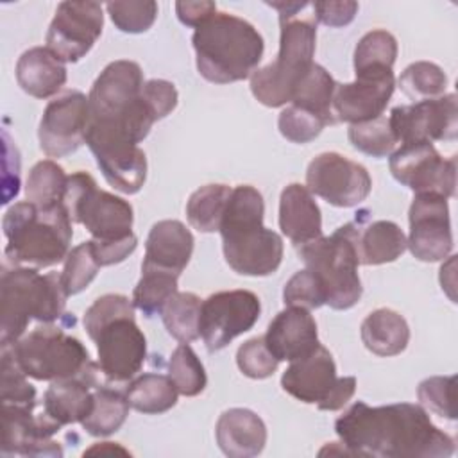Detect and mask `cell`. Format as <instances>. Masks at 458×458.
<instances>
[{
  "label": "cell",
  "mask_w": 458,
  "mask_h": 458,
  "mask_svg": "<svg viewBox=\"0 0 458 458\" xmlns=\"http://www.w3.org/2000/svg\"><path fill=\"white\" fill-rule=\"evenodd\" d=\"M175 13L181 23L197 29L216 13V4L209 0L175 2Z\"/></svg>",
  "instance_id": "obj_49"
},
{
  "label": "cell",
  "mask_w": 458,
  "mask_h": 458,
  "mask_svg": "<svg viewBox=\"0 0 458 458\" xmlns=\"http://www.w3.org/2000/svg\"><path fill=\"white\" fill-rule=\"evenodd\" d=\"M98 268H102L97 261V256L93 252L91 242H82L77 247H73L66 259H64V267L61 272V281L63 286L70 295H77L82 290H86L89 286V283L97 277Z\"/></svg>",
  "instance_id": "obj_42"
},
{
  "label": "cell",
  "mask_w": 458,
  "mask_h": 458,
  "mask_svg": "<svg viewBox=\"0 0 458 458\" xmlns=\"http://www.w3.org/2000/svg\"><path fill=\"white\" fill-rule=\"evenodd\" d=\"M265 344L277 361H295L318 345L317 322L310 310L288 306L268 324Z\"/></svg>",
  "instance_id": "obj_22"
},
{
  "label": "cell",
  "mask_w": 458,
  "mask_h": 458,
  "mask_svg": "<svg viewBox=\"0 0 458 458\" xmlns=\"http://www.w3.org/2000/svg\"><path fill=\"white\" fill-rule=\"evenodd\" d=\"M179 276L157 268H141V277L132 292V304L145 317L163 313V308L177 293Z\"/></svg>",
  "instance_id": "obj_35"
},
{
  "label": "cell",
  "mask_w": 458,
  "mask_h": 458,
  "mask_svg": "<svg viewBox=\"0 0 458 458\" xmlns=\"http://www.w3.org/2000/svg\"><path fill=\"white\" fill-rule=\"evenodd\" d=\"M356 249L360 265H383L392 263L406 250V234L390 220H376L363 227L367 211L360 213Z\"/></svg>",
  "instance_id": "obj_28"
},
{
  "label": "cell",
  "mask_w": 458,
  "mask_h": 458,
  "mask_svg": "<svg viewBox=\"0 0 458 458\" xmlns=\"http://www.w3.org/2000/svg\"><path fill=\"white\" fill-rule=\"evenodd\" d=\"M406 249L426 263L442 261L453 250V231L447 199L437 193H415L410 211Z\"/></svg>",
  "instance_id": "obj_19"
},
{
  "label": "cell",
  "mask_w": 458,
  "mask_h": 458,
  "mask_svg": "<svg viewBox=\"0 0 458 458\" xmlns=\"http://www.w3.org/2000/svg\"><path fill=\"white\" fill-rule=\"evenodd\" d=\"M311 9H313L315 20H318L320 23L327 27H345L354 20L358 13V4L351 0H344V2L318 0L311 4Z\"/></svg>",
  "instance_id": "obj_48"
},
{
  "label": "cell",
  "mask_w": 458,
  "mask_h": 458,
  "mask_svg": "<svg viewBox=\"0 0 458 458\" xmlns=\"http://www.w3.org/2000/svg\"><path fill=\"white\" fill-rule=\"evenodd\" d=\"M0 399L2 404L36 408V388L27 381V374L16 363L9 347L0 345Z\"/></svg>",
  "instance_id": "obj_41"
},
{
  "label": "cell",
  "mask_w": 458,
  "mask_h": 458,
  "mask_svg": "<svg viewBox=\"0 0 458 458\" xmlns=\"http://www.w3.org/2000/svg\"><path fill=\"white\" fill-rule=\"evenodd\" d=\"M231 191L227 184H206L195 190L186 202L190 225L200 233L218 231Z\"/></svg>",
  "instance_id": "obj_33"
},
{
  "label": "cell",
  "mask_w": 458,
  "mask_h": 458,
  "mask_svg": "<svg viewBox=\"0 0 458 458\" xmlns=\"http://www.w3.org/2000/svg\"><path fill=\"white\" fill-rule=\"evenodd\" d=\"M361 342L376 356H397L410 342L408 322L390 308L374 310L361 322Z\"/></svg>",
  "instance_id": "obj_29"
},
{
  "label": "cell",
  "mask_w": 458,
  "mask_h": 458,
  "mask_svg": "<svg viewBox=\"0 0 458 458\" xmlns=\"http://www.w3.org/2000/svg\"><path fill=\"white\" fill-rule=\"evenodd\" d=\"M263 215L265 202L254 186L233 188L218 231L224 258L236 274L265 277L283 261V240L263 225Z\"/></svg>",
  "instance_id": "obj_3"
},
{
  "label": "cell",
  "mask_w": 458,
  "mask_h": 458,
  "mask_svg": "<svg viewBox=\"0 0 458 458\" xmlns=\"http://www.w3.org/2000/svg\"><path fill=\"white\" fill-rule=\"evenodd\" d=\"M215 437L225 456L250 458L263 451L267 444V426L252 410L229 408L218 417Z\"/></svg>",
  "instance_id": "obj_24"
},
{
  "label": "cell",
  "mask_w": 458,
  "mask_h": 458,
  "mask_svg": "<svg viewBox=\"0 0 458 458\" xmlns=\"http://www.w3.org/2000/svg\"><path fill=\"white\" fill-rule=\"evenodd\" d=\"M397 84L408 98L419 102L445 95L447 75L435 63L417 61L404 68Z\"/></svg>",
  "instance_id": "obj_37"
},
{
  "label": "cell",
  "mask_w": 458,
  "mask_h": 458,
  "mask_svg": "<svg viewBox=\"0 0 458 458\" xmlns=\"http://www.w3.org/2000/svg\"><path fill=\"white\" fill-rule=\"evenodd\" d=\"M397 57V41L395 38L383 30L376 29L361 36L354 48V73L365 70H392Z\"/></svg>",
  "instance_id": "obj_39"
},
{
  "label": "cell",
  "mask_w": 458,
  "mask_h": 458,
  "mask_svg": "<svg viewBox=\"0 0 458 458\" xmlns=\"http://www.w3.org/2000/svg\"><path fill=\"white\" fill-rule=\"evenodd\" d=\"M388 166L397 182L415 193H437L454 197L456 157H442L433 143L399 145L388 156Z\"/></svg>",
  "instance_id": "obj_14"
},
{
  "label": "cell",
  "mask_w": 458,
  "mask_h": 458,
  "mask_svg": "<svg viewBox=\"0 0 458 458\" xmlns=\"http://www.w3.org/2000/svg\"><path fill=\"white\" fill-rule=\"evenodd\" d=\"M394 89V70L356 72L354 82H336L333 95V113L336 122H347L352 125L381 116Z\"/></svg>",
  "instance_id": "obj_21"
},
{
  "label": "cell",
  "mask_w": 458,
  "mask_h": 458,
  "mask_svg": "<svg viewBox=\"0 0 458 458\" xmlns=\"http://www.w3.org/2000/svg\"><path fill=\"white\" fill-rule=\"evenodd\" d=\"M306 188L331 206L354 208L369 197L372 179L363 165L338 152H322L308 165Z\"/></svg>",
  "instance_id": "obj_16"
},
{
  "label": "cell",
  "mask_w": 458,
  "mask_h": 458,
  "mask_svg": "<svg viewBox=\"0 0 458 458\" xmlns=\"http://www.w3.org/2000/svg\"><path fill=\"white\" fill-rule=\"evenodd\" d=\"M193 234L179 220L156 222L145 242L141 268H157L181 276L193 252Z\"/></svg>",
  "instance_id": "obj_23"
},
{
  "label": "cell",
  "mask_w": 458,
  "mask_h": 458,
  "mask_svg": "<svg viewBox=\"0 0 458 458\" xmlns=\"http://www.w3.org/2000/svg\"><path fill=\"white\" fill-rule=\"evenodd\" d=\"M279 27L276 61L250 75V91L267 107H281L292 100L295 88L313 66L315 55L317 20L313 14L279 16Z\"/></svg>",
  "instance_id": "obj_8"
},
{
  "label": "cell",
  "mask_w": 458,
  "mask_h": 458,
  "mask_svg": "<svg viewBox=\"0 0 458 458\" xmlns=\"http://www.w3.org/2000/svg\"><path fill=\"white\" fill-rule=\"evenodd\" d=\"M106 9L114 27L127 34H141L148 30L157 18V4L152 0L107 2Z\"/></svg>",
  "instance_id": "obj_43"
},
{
  "label": "cell",
  "mask_w": 458,
  "mask_h": 458,
  "mask_svg": "<svg viewBox=\"0 0 458 458\" xmlns=\"http://www.w3.org/2000/svg\"><path fill=\"white\" fill-rule=\"evenodd\" d=\"M89 102L79 89H68L52 98L39 120V148L48 157H64L86 143Z\"/></svg>",
  "instance_id": "obj_17"
},
{
  "label": "cell",
  "mask_w": 458,
  "mask_h": 458,
  "mask_svg": "<svg viewBox=\"0 0 458 458\" xmlns=\"http://www.w3.org/2000/svg\"><path fill=\"white\" fill-rule=\"evenodd\" d=\"M388 122L399 145L454 141L458 136L456 95L447 93L410 106H397L390 111Z\"/></svg>",
  "instance_id": "obj_15"
},
{
  "label": "cell",
  "mask_w": 458,
  "mask_h": 458,
  "mask_svg": "<svg viewBox=\"0 0 458 458\" xmlns=\"http://www.w3.org/2000/svg\"><path fill=\"white\" fill-rule=\"evenodd\" d=\"M30 406L2 404V456H63L52 437L61 426L45 411L32 413Z\"/></svg>",
  "instance_id": "obj_20"
},
{
  "label": "cell",
  "mask_w": 458,
  "mask_h": 458,
  "mask_svg": "<svg viewBox=\"0 0 458 458\" xmlns=\"http://www.w3.org/2000/svg\"><path fill=\"white\" fill-rule=\"evenodd\" d=\"M168 376L177 392L186 397H195L204 392L208 376L199 356L188 344H179L168 360Z\"/></svg>",
  "instance_id": "obj_40"
},
{
  "label": "cell",
  "mask_w": 458,
  "mask_h": 458,
  "mask_svg": "<svg viewBox=\"0 0 458 458\" xmlns=\"http://www.w3.org/2000/svg\"><path fill=\"white\" fill-rule=\"evenodd\" d=\"M335 431L352 456L447 458L454 453L453 437L411 403L369 406L356 401L335 420Z\"/></svg>",
  "instance_id": "obj_2"
},
{
  "label": "cell",
  "mask_w": 458,
  "mask_h": 458,
  "mask_svg": "<svg viewBox=\"0 0 458 458\" xmlns=\"http://www.w3.org/2000/svg\"><path fill=\"white\" fill-rule=\"evenodd\" d=\"M454 376H433L419 383L417 397L424 410H429L449 420L456 419Z\"/></svg>",
  "instance_id": "obj_44"
},
{
  "label": "cell",
  "mask_w": 458,
  "mask_h": 458,
  "mask_svg": "<svg viewBox=\"0 0 458 458\" xmlns=\"http://www.w3.org/2000/svg\"><path fill=\"white\" fill-rule=\"evenodd\" d=\"M68 293L61 274L34 267H4L0 274V345L18 342L30 320L50 324L64 315Z\"/></svg>",
  "instance_id": "obj_6"
},
{
  "label": "cell",
  "mask_w": 458,
  "mask_h": 458,
  "mask_svg": "<svg viewBox=\"0 0 458 458\" xmlns=\"http://www.w3.org/2000/svg\"><path fill=\"white\" fill-rule=\"evenodd\" d=\"M125 395L136 411L159 415L175 406L179 392L170 376L145 372L129 383Z\"/></svg>",
  "instance_id": "obj_30"
},
{
  "label": "cell",
  "mask_w": 458,
  "mask_h": 458,
  "mask_svg": "<svg viewBox=\"0 0 458 458\" xmlns=\"http://www.w3.org/2000/svg\"><path fill=\"white\" fill-rule=\"evenodd\" d=\"M281 386L301 403L317 404L318 410L336 411L352 399L356 377H338L333 354L318 344L304 358L290 361V367L281 376Z\"/></svg>",
  "instance_id": "obj_12"
},
{
  "label": "cell",
  "mask_w": 458,
  "mask_h": 458,
  "mask_svg": "<svg viewBox=\"0 0 458 458\" xmlns=\"http://www.w3.org/2000/svg\"><path fill=\"white\" fill-rule=\"evenodd\" d=\"M64 204L38 208L25 200L11 206L2 220L5 258L13 265L48 268L66 259L73 236Z\"/></svg>",
  "instance_id": "obj_7"
},
{
  "label": "cell",
  "mask_w": 458,
  "mask_h": 458,
  "mask_svg": "<svg viewBox=\"0 0 458 458\" xmlns=\"http://www.w3.org/2000/svg\"><path fill=\"white\" fill-rule=\"evenodd\" d=\"M129 408L131 404L123 392L98 385L93 392L91 411L81 426L91 437H109L122 428Z\"/></svg>",
  "instance_id": "obj_32"
},
{
  "label": "cell",
  "mask_w": 458,
  "mask_h": 458,
  "mask_svg": "<svg viewBox=\"0 0 458 458\" xmlns=\"http://www.w3.org/2000/svg\"><path fill=\"white\" fill-rule=\"evenodd\" d=\"M336 82L329 75V72L313 63V66L308 70V73L302 77L299 86L295 88L290 104L302 107L317 116H320L327 125L336 123L335 113H333V95H335Z\"/></svg>",
  "instance_id": "obj_31"
},
{
  "label": "cell",
  "mask_w": 458,
  "mask_h": 458,
  "mask_svg": "<svg viewBox=\"0 0 458 458\" xmlns=\"http://www.w3.org/2000/svg\"><path fill=\"white\" fill-rule=\"evenodd\" d=\"M279 229L295 247L322 236L320 208L306 186L292 182L281 191Z\"/></svg>",
  "instance_id": "obj_25"
},
{
  "label": "cell",
  "mask_w": 458,
  "mask_h": 458,
  "mask_svg": "<svg viewBox=\"0 0 458 458\" xmlns=\"http://www.w3.org/2000/svg\"><path fill=\"white\" fill-rule=\"evenodd\" d=\"M236 365L243 376L250 379H265L277 370L279 361L268 351L265 336H254L238 347Z\"/></svg>",
  "instance_id": "obj_47"
},
{
  "label": "cell",
  "mask_w": 458,
  "mask_h": 458,
  "mask_svg": "<svg viewBox=\"0 0 458 458\" xmlns=\"http://www.w3.org/2000/svg\"><path fill=\"white\" fill-rule=\"evenodd\" d=\"M177 100L170 81H143L140 64L129 59L109 63L95 79L88 95L86 145L114 190L132 195L143 188L147 157L138 143L175 109Z\"/></svg>",
  "instance_id": "obj_1"
},
{
  "label": "cell",
  "mask_w": 458,
  "mask_h": 458,
  "mask_svg": "<svg viewBox=\"0 0 458 458\" xmlns=\"http://www.w3.org/2000/svg\"><path fill=\"white\" fill-rule=\"evenodd\" d=\"M358 216L354 222L340 225L331 236H318L313 242L297 245V252L324 284L326 304L344 311L361 299V281L358 276L360 256L356 249Z\"/></svg>",
  "instance_id": "obj_10"
},
{
  "label": "cell",
  "mask_w": 458,
  "mask_h": 458,
  "mask_svg": "<svg viewBox=\"0 0 458 458\" xmlns=\"http://www.w3.org/2000/svg\"><path fill=\"white\" fill-rule=\"evenodd\" d=\"M73 224H81L97 242H123L132 236V206L109 191L98 190L86 172L68 175L63 199Z\"/></svg>",
  "instance_id": "obj_11"
},
{
  "label": "cell",
  "mask_w": 458,
  "mask_h": 458,
  "mask_svg": "<svg viewBox=\"0 0 458 458\" xmlns=\"http://www.w3.org/2000/svg\"><path fill=\"white\" fill-rule=\"evenodd\" d=\"M326 125L327 123L320 116H317L302 107L292 106V104L286 106L279 113V118H277V127H279V132L283 134V138H286L292 143H301V145L315 140Z\"/></svg>",
  "instance_id": "obj_46"
},
{
  "label": "cell",
  "mask_w": 458,
  "mask_h": 458,
  "mask_svg": "<svg viewBox=\"0 0 458 458\" xmlns=\"http://www.w3.org/2000/svg\"><path fill=\"white\" fill-rule=\"evenodd\" d=\"M86 454H129V451L114 442H98L89 449H86L84 456Z\"/></svg>",
  "instance_id": "obj_50"
},
{
  "label": "cell",
  "mask_w": 458,
  "mask_h": 458,
  "mask_svg": "<svg viewBox=\"0 0 458 458\" xmlns=\"http://www.w3.org/2000/svg\"><path fill=\"white\" fill-rule=\"evenodd\" d=\"M82 322L97 344L104 377L109 383L131 381L147 358V340L136 324L132 301L122 293H106L86 310Z\"/></svg>",
  "instance_id": "obj_4"
},
{
  "label": "cell",
  "mask_w": 458,
  "mask_h": 458,
  "mask_svg": "<svg viewBox=\"0 0 458 458\" xmlns=\"http://www.w3.org/2000/svg\"><path fill=\"white\" fill-rule=\"evenodd\" d=\"M191 43L199 73L215 84L250 77L265 50V41L252 23L218 11L195 29Z\"/></svg>",
  "instance_id": "obj_5"
},
{
  "label": "cell",
  "mask_w": 458,
  "mask_h": 458,
  "mask_svg": "<svg viewBox=\"0 0 458 458\" xmlns=\"http://www.w3.org/2000/svg\"><path fill=\"white\" fill-rule=\"evenodd\" d=\"M20 369L36 381H59L72 377L97 379L100 367L91 360L84 344L63 327L39 324L18 342L7 344Z\"/></svg>",
  "instance_id": "obj_9"
},
{
  "label": "cell",
  "mask_w": 458,
  "mask_h": 458,
  "mask_svg": "<svg viewBox=\"0 0 458 458\" xmlns=\"http://www.w3.org/2000/svg\"><path fill=\"white\" fill-rule=\"evenodd\" d=\"M66 66L50 48L32 47L16 63L20 88L34 98H48L66 84Z\"/></svg>",
  "instance_id": "obj_26"
},
{
  "label": "cell",
  "mask_w": 458,
  "mask_h": 458,
  "mask_svg": "<svg viewBox=\"0 0 458 458\" xmlns=\"http://www.w3.org/2000/svg\"><path fill=\"white\" fill-rule=\"evenodd\" d=\"M68 175L63 166L52 159L38 161L27 177L25 197L38 208H54L63 204Z\"/></svg>",
  "instance_id": "obj_34"
},
{
  "label": "cell",
  "mask_w": 458,
  "mask_h": 458,
  "mask_svg": "<svg viewBox=\"0 0 458 458\" xmlns=\"http://www.w3.org/2000/svg\"><path fill=\"white\" fill-rule=\"evenodd\" d=\"M347 136L356 150L372 157H388L399 147L388 116L385 114L363 123H352Z\"/></svg>",
  "instance_id": "obj_38"
},
{
  "label": "cell",
  "mask_w": 458,
  "mask_h": 458,
  "mask_svg": "<svg viewBox=\"0 0 458 458\" xmlns=\"http://www.w3.org/2000/svg\"><path fill=\"white\" fill-rule=\"evenodd\" d=\"M200 297L191 292H177L163 308V324L172 338L181 344H190L200 336Z\"/></svg>",
  "instance_id": "obj_36"
},
{
  "label": "cell",
  "mask_w": 458,
  "mask_h": 458,
  "mask_svg": "<svg viewBox=\"0 0 458 458\" xmlns=\"http://www.w3.org/2000/svg\"><path fill=\"white\" fill-rule=\"evenodd\" d=\"M283 301L286 306L318 310L326 304V290L322 281L310 270L295 272L283 288Z\"/></svg>",
  "instance_id": "obj_45"
},
{
  "label": "cell",
  "mask_w": 458,
  "mask_h": 458,
  "mask_svg": "<svg viewBox=\"0 0 458 458\" xmlns=\"http://www.w3.org/2000/svg\"><path fill=\"white\" fill-rule=\"evenodd\" d=\"M104 13L98 2H61L47 30V48L61 61H81L100 38Z\"/></svg>",
  "instance_id": "obj_18"
},
{
  "label": "cell",
  "mask_w": 458,
  "mask_h": 458,
  "mask_svg": "<svg viewBox=\"0 0 458 458\" xmlns=\"http://www.w3.org/2000/svg\"><path fill=\"white\" fill-rule=\"evenodd\" d=\"M98 379L72 377L52 381L43 395V411L61 428L82 422L93 406Z\"/></svg>",
  "instance_id": "obj_27"
},
{
  "label": "cell",
  "mask_w": 458,
  "mask_h": 458,
  "mask_svg": "<svg viewBox=\"0 0 458 458\" xmlns=\"http://www.w3.org/2000/svg\"><path fill=\"white\" fill-rule=\"evenodd\" d=\"M261 315V302L249 290H224L211 293L200 304L199 333L209 352L227 347L236 336L254 327Z\"/></svg>",
  "instance_id": "obj_13"
}]
</instances>
